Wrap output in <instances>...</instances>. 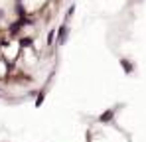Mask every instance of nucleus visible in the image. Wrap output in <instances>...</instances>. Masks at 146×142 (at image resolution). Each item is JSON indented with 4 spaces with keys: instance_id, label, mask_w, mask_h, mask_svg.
I'll return each mask as SVG.
<instances>
[{
    "instance_id": "1",
    "label": "nucleus",
    "mask_w": 146,
    "mask_h": 142,
    "mask_svg": "<svg viewBox=\"0 0 146 142\" xmlns=\"http://www.w3.org/2000/svg\"><path fill=\"white\" fill-rule=\"evenodd\" d=\"M67 32H69L67 26H61V28H59V36H57V42H59V44H65V40H67Z\"/></svg>"
},
{
    "instance_id": "2",
    "label": "nucleus",
    "mask_w": 146,
    "mask_h": 142,
    "mask_svg": "<svg viewBox=\"0 0 146 142\" xmlns=\"http://www.w3.org/2000/svg\"><path fill=\"white\" fill-rule=\"evenodd\" d=\"M113 115H115V111H107L105 115H101V120H103V122H107L109 118H113Z\"/></svg>"
},
{
    "instance_id": "3",
    "label": "nucleus",
    "mask_w": 146,
    "mask_h": 142,
    "mask_svg": "<svg viewBox=\"0 0 146 142\" xmlns=\"http://www.w3.org/2000/svg\"><path fill=\"white\" fill-rule=\"evenodd\" d=\"M122 67H124L126 71H130V69H132V67H130V63H126V61H122Z\"/></svg>"
}]
</instances>
